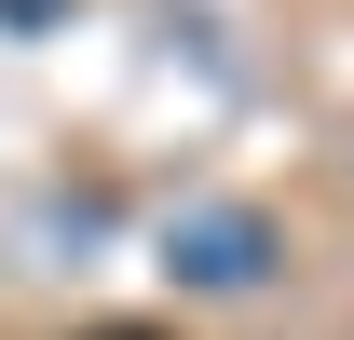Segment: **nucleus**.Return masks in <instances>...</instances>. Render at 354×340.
Instances as JSON below:
<instances>
[{
  "label": "nucleus",
  "instance_id": "nucleus-1",
  "mask_svg": "<svg viewBox=\"0 0 354 340\" xmlns=\"http://www.w3.org/2000/svg\"><path fill=\"white\" fill-rule=\"evenodd\" d=\"M272 258H286V245H272L259 205H191V218L164 232V272H177L191 299H245V286H272Z\"/></svg>",
  "mask_w": 354,
  "mask_h": 340
}]
</instances>
